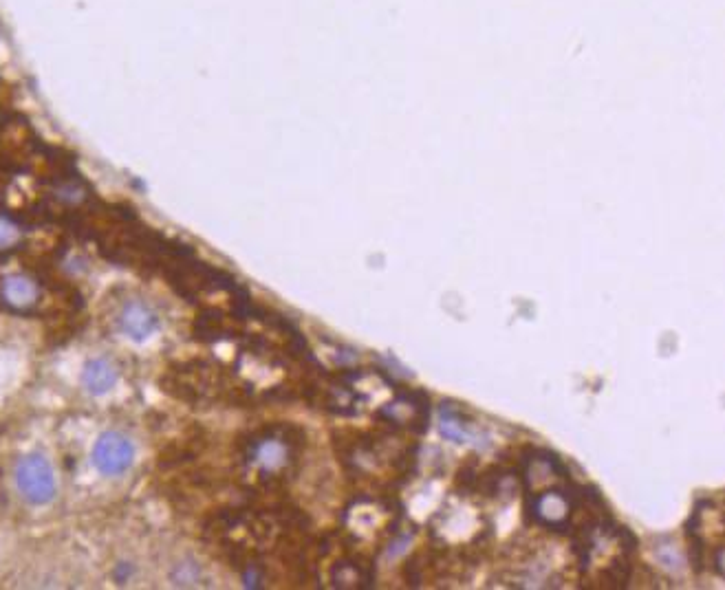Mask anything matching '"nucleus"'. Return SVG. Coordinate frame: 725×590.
Masks as SVG:
<instances>
[{"mask_svg":"<svg viewBox=\"0 0 725 590\" xmlns=\"http://www.w3.org/2000/svg\"><path fill=\"white\" fill-rule=\"evenodd\" d=\"M305 452V432L291 423H269L250 432L238 445L243 474L267 489L296 478Z\"/></svg>","mask_w":725,"mask_h":590,"instance_id":"nucleus-1","label":"nucleus"},{"mask_svg":"<svg viewBox=\"0 0 725 590\" xmlns=\"http://www.w3.org/2000/svg\"><path fill=\"white\" fill-rule=\"evenodd\" d=\"M16 485L23 498L31 505L42 507L56 498V474L42 454H27L16 465Z\"/></svg>","mask_w":725,"mask_h":590,"instance_id":"nucleus-2","label":"nucleus"},{"mask_svg":"<svg viewBox=\"0 0 725 590\" xmlns=\"http://www.w3.org/2000/svg\"><path fill=\"white\" fill-rule=\"evenodd\" d=\"M380 419L391 425V430L426 432L430 421V399L424 390H406L382 406Z\"/></svg>","mask_w":725,"mask_h":590,"instance_id":"nucleus-3","label":"nucleus"},{"mask_svg":"<svg viewBox=\"0 0 725 590\" xmlns=\"http://www.w3.org/2000/svg\"><path fill=\"white\" fill-rule=\"evenodd\" d=\"M135 461V447L119 432H106L95 441L93 465L104 476L124 474Z\"/></svg>","mask_w":725,"mask_h":590,"instance_id":"nucleus-4","label":"nucleus"},{"mask_svg":"<svg viewBox=\"0 0 725 590\" xmlns=\"http://www.w3.org/2000/svg\"><path fill=\"white\" fill-rule=\"evenodd\" d=\"M117 326L126 337L135 342H144L159 329V315L148 302L131 300L126 302L117 315Z\"/></svg>","mask_w":725,"mask_h":590,"instance_id":"nucleus-5","label":"nucleus"},{"mask_svg":"<svg viewBox=\"0 0 725 590\" xmlns=\"http://www.w3.org/2000/svg\"><path fill=\"white\" fill-rule=\"evenodd\" d=\"M0 302L14 313H31L40 302V284L25 273H12L0 280Z\"/></svg>","mask_w":725,"mask_h":590,"instance_id":"nucleus-6","label":"nucleus"},{"mask_svg":"<svg viewBox=\"0 0 725 590\" xmlns=\"http://www.w3.org/2000/svg\"><path fill=\"white\" fill-rule=\"evenodd\" d=\"M439 430L443 434V439H448L452 443H468L470 434H472L470 417L463 412L459 403H452V401L441 403Z\"/></svg>","mask_w":725,"mask_h":590,"instance_id":"nucleus-7","label":"nucleus"},{"mask_svg":"<svg viewBox=\"0 0 725 590\" xmlns=\"http://www.w3.org/2000/svg\"><path fill=\"white\" fill-rule=\"evenodd\" d=\"M117 381V368L104 357L91 359L82 370V384L91 395H106V392H111L117 386Z\"/></svg>","mask_w":725,"mask_h":590,"instance_id":"nucleus-8","label":"nucleus"},{"mask_svg":"<svg viewBox=\"0 0 725 590\" xmlns=\"http://www.w3.org/2000/svg\"><path fill=\"white\" fill-rule=\"evenodd\" d=\"M25 240V227L16 216L9 212H0V256L16 251Z\"/></svg>","mask_w":725,"mask_h":590,"instance_id":"nucleus-9","label":"nucleus"}]
</instances>
